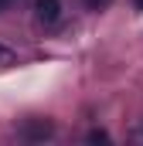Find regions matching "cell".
I'll list each match as a JSON object with an SVG mask.
<instances>
[{"label": "cell", "instance_id": "obj_3", "mask_svg": "<svg viewBox=\"0 0 143 146\" xmlns=\"http://www.w3.org/2000/svg\"><path fill=\"white\" fill-rule=\"evenodd\" d=\"M89 139H92V143H106L109 136H106V133H99V129H92V133H89Z\"/></svg>", "mask_w": 143, "mask_h": 146}, {"label": "cell", "instance_id": "obj_5", "mask_svg": "<svg viewBox=\"0 0 143 146\" xmlns=\"http://www.w3.org/2000/svg\"><path fill=\"white\" fill-rule=\"evenodd\" d=\"M133 3H136V10H143V0H133Z\"/></svg>", "mask_w": 143, "mask_h": 146}, {"label": "cell", "instance_id": "obj_4", "mask_svg": "<svg viewBox=\"0 0 143 146\" xmlns=\"http://www.w3.org/2000/svg\"><path fill=\"white\" fill-rule=\"evenodd\" d=\"M109 0H89V7H92V10H96V7H106Z\"/></svg>", "mask_w": 143, "mask_h": 146}, {"label": "cell", "instance_id": "obj_6", "mask_svg": "<svg viewBox=\"0 0 143 146\" xmlns=\"http://www.w3.org/2000/svg\"><path fill=\"white\" fill-rule=\"evenodd\" d=\"M3 7H7V0H0V10H3Z\"/></svg>", "mask_w": 143, "mask_h": 146}, {"label": "cell", "instance_id": "obj_2", "mask_svg": "<svg viewBox=\"0 0 143 146\" xmlns=\"http://www.w3.org/2000/svg\"><path fill=\"white\" fill-rule=\"evenodd\" d=\"M14 58H17V54H14L7 44H0V68H3V65H14Z\"/></svg>", "mask_w": 143, "mask_h": 146}, {"label": "cell", "instance_id": "obj_1", "mask_svg": "<svg viewBox=\"0 0 143 146\" xmlns=\"http://www.w3.org/2000/svg\"><path fill=\"white\" fill-rule=\"evenodd\" d=\"M58 17H61V0H37V21L41 24L51 27Z\"/></svg>", "mask_w": 143, "mask_h": 146}]
</instances>
